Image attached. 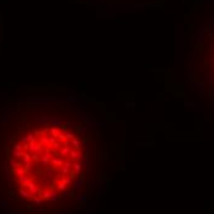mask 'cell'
<instances>
[{"mask_svg":"<svg viewBox=\"0 0 214 214\" xmlns=\"http://www.w3.org/2000/svg\"><path fill=\"white\" fill-rule=\"evenodd\" d=\"M89 142V124L73 107H28L9 138V178L35 204L57 202L81 182Z\"/></svg>","mask_w":214,"mask_h":214,"instance_id":"1","label":"cell"}]
</instances>
